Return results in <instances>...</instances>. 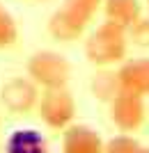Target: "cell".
I'll use <instances>...</instances> for the list:
<instances>
[{
  "instance_id": "cell-13",
  "label": "cell",
  "mask_w": 149,
  "mask_h": 153,
  "mask_svg": "<svg viewBox=\"0 0 149 153\" xmlns=\"http://www.w3.org/2000/svg\"><path fill=\"white\" fill-rule=\"evenodd\" d=\"M19 39V25L5 7H0V48H9Z\"/></svg>"
},
{
  "instance_id": "cell-3",
  "label": "cell",
  "mask_w": 149,
  "mask_h": 153,
  "mask_svg": "<svg viewBox=\"0 0 149 153\" xmlns=\"http://www.w3.org/2000/svg\"><path fill=\"white\" fill-rule=\"evenodd\" d=\"M25 76L39 89H60L71 80V64L58 51H37L28 57Z\"/></svg>"
},
{
  "instance_id": "cell-15",
  "label": "cell",
  "mask_w": 149,
  "mask_h": 153,
  "mask_svg": "<svg viewBox=\"0 0 149 153\" xmlns=\"http://www.w3.org/2000/svg\"><path fill=\"white\" fill-rule=\"evenodd\" d=\"M142 153H149V149H142Z\"/></svg>"
},
{
  "instance_id": "cell-10",
  "label": "cell",
  "mask_w": 149,
  "mask_h": 153,
  "mask_svg": "<svg viewBox=\"0 0 149 153\" xmlns=\"http://www.w3.org/2000/svg\"><path fill=\"white\" fill-rule=\"evenodd\" d=\"M2 153H48V142L34 128H19L7 137Z\"/></svg>"
},
{
  "instance_id": "cell-7",
  "label": "cell",
  "mask_w": 149,
  "mask_h": 153,
  "mask_svg": "<svg viewBox=\"0 0 149 153\" xmlns=\"http://www.w3.org/2000/svg\"><path fill=\"white\" fill-rule=\"evenodd\" d=\"M106 142L92 126L71 123L62 130V153H103Z\"/></svg>"
},
{
  "instance_id": "cell-2",
  "label": "cell",
  "mask_w": 149,
  "mask_h": 153,
  "mask_svg": "<svg viewBox=\"0 0 149 153\" xmlns=\"http://www.w3.org/2000/svg\"><path fill=\"white\" fill-rule=\"evenodd\" d=\"M101 5H103V0H64L62 7L51 14L46 30L55 41L71 44L83 37L85 27L92 23Z\"/></svg>"
},
{
  "instance_id": "cell-4",
  "label": "cell",
  "mask_w": 149,
  "mask_h": 153,
  "mask_svg": "<svg viewBox=\"0 0 149 153\" xmlns=\"http://www.w3.org/2000/svg\"><path fill=\"white\" fill-rule=\"evenodd\" d=\"M78 112L76 98L67 87L60 89H41L37 103V114L46 128L51 130H64L73 123Z\"/></svg>"
},
{
  "instance_id": "cell-17",
  "label": "cell",
  "mask_w": 149,
  "mask_h": 153,
  "mask_svg": "<svg viewBox=\"0 0 149 153\" xmlns=\"http://www.w3.org/2000/svg\"><path fill=\"white\" fill-rule=\"evenodd\" d=\"M0 7H2V5H0Z\"/></svg>"
},
{
  "instance_id": "cell-16",
  "label": "cell",
  "mask_w": 149,
  "mask_h": 153,
  "mask_svg": "<svg viewBox=\"0 0 149 153\" xmlns=\"http://www.w3.org/2000/svg\"><path fill=\"white\" fill-rule=\"evenodd\" d=\"M147 5H149V0H147Z\"/></svg>"
},
{
  "instance_id": "cell-14",
  "label": "cell",
  "mask_w": 149,
  "mask_h": 153,
  "mask_svg": "<svg viewBox=\"0 0 149 153\" xmlns=\"http://www.w3.org/2000/svg\"><path fill=\"white\" fill-rule=\"evenodd\" d=\"M129 41L138 48H149V19H140L129 27Z\"/></svg>"
},
{
  "instance_id": "cell-12",
  "label": "cell",
  "mask_w": 149,
  "mask_h": 153,
  "mask_svg": "<svg viewBox=\"0 0 149 153\" xmlns=\"http://www.w3.org/2000/svg\"><path fill=\"white\" fill-rule=\"evenodd\" d=\"M103 153H142V146L129 133H119V135H115V137H110V140L106 142Z\"/></svg>"
},
{
  "instance_id": "cell-5",
  "label": "cell",
  "mask_w": 149,
  "mask_h": 153,
  "mask_svg": "<svg viewBox=\"0 0 149 153\" xmlns=\"http://www.w3.org/2000/svg\"><path fill=\"white\" fill-rule=\"evenodd\" d=\"M39 87L28 76H12L0 87V103L12 114H28L39 103Z\"/></svg>"
},
{
  "instance_id": "cell-11",
  "label": "cell",
  "mask_w": 149,
  "mask_h": 153,
  "mask_svg": "<svg viewBox=\"0 0 149 153\" xmlns=\"http://www.w3.org/2000/svg\"><path fill=\"white\" fill-rule=\"evenodd\" d=\"M90 91H92V96H94L97 101L110 103L112 98L122 91L117 71H110V66H101L90 80Z\"/></svg>"
},
{
  "instance_id": "cell-6",
  "label": "cell",
  "mask_w": 149,
  "mask_h": 153,
  "mask_svg": "<svg viewBox=\"0 0 149 153\" xmlns=\"http://www.w3.org/2000/svg\"><path fill=\"white\" fill-rule=\"evenodd\" d=\"M108 112H110V121L115 123L117 130L122 133H133L145 123V96L131 94V91H119V94L108 103Z\"/></svg>"
},
{
  "instance_id": "cell-8",
  "label": "cell",
  "mask_w": 149,
  "mask_h": 153,
  "mask_svg": "<svg viewBox=\"0 0 149 153\" xmlns=\"http://www.w3.org/2000/svg\"><path fill=\"white\" fill-rule=\"evenodd\" d=\"M122 91H131L138 96H149V57L124 59L117 69Z\"/></svg>"
},
{
  "instance_id": "cell-9",
  "label": "cell",
  "mask_w": 149,
  "mask_h": 153,
  "mask_svg": "<svg viewBox=\"0 0 149 153\" xmlns=\"http://www.w3.org/2000/svg\"><path fill=\"white\" fill-rule=\"evenodd\" d=\"M101 12H103L106 21L129 30L142 16V2L140 0H103Z\"/></svg>"
},
{
  "instance_id": "cell-1",
  "label": "cell",
  "mask_w": 149,
  "mask_h": 153,
  "mask_svg": "<svg viewBox=\"0 0 149 153\" xmlns=\"http://www.w3.org/2000/svg\"><path fill=\"white\" fill-rule=\"evenodd\" d=\"M129 44L131 41H129V30L126 27L115 25L110 21H103L87 34L83 53H85V59L97 69L115 66V64H122L126 59Z\"/></svg>"
}]
</instances>
